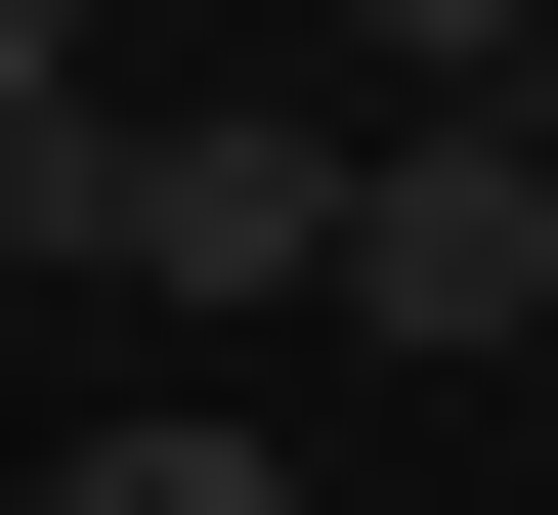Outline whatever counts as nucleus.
Listing matches in <instances>:
<instances>
[{"mask_svg": "<svg viewBox=\"0 0 558 515\" xmlns=\"http://www.w3.org/2000/svg\"><path fill=\"white\" fill-rule=\"evenodd\" d=\"M344 344H558V86L344 130Z\"/></svg>", "mask_w": 558, "mask_h": 515, "instance_id": "nucleus-2", "label": "nucleus"}, {"mask_svg": "<svg viewBox=\"0 0 558 515\" xmlns=\"http://www.w3.org/2000/svg\"><path fill=\"white\" fill-rule=\"evenodd\" d=\"M44 172H86V0H0V216H44Z\"/></svg>", "mask_w": 558, "mask_h": 515, "instance_id": "nucleus-5", "label": "nucleus"}, {"mask_svg": "<svg viewBox=\"0 0 558 515\" xmlns=\"http://www.w3.org/2000/svg\"><path fill=\"white\" fill-rule=\"evenodd\" d=\"M0 515H301V473H258V430L172 387V430H86V473H0Z\"/></svg>", "mask_w": 558, "mask_h": 515, "instance_id": "nucleus-3", "label": "nucleus"}, {"mask_svg": "<svg viewBox=\"0 0 558 515\" xmlns=\"http://www.w3.org/2000/svg\"><path fill=\"white\" fill-rule=\"evenodd\" d=\"M344 86L429 130V86H558V0H344Z\"/></svg>", "mask_w": 558, "mask_h": 515, "instance_id": "nucleus-4", "label": "nucleus"}, {"mask_svg": "<svg viewBox=\"0 0 558 515\" xmlns=\"http://www.w3.org/2000/svg\"><path fill=\"white\" fill-rule=\"evenodd\" d=\"M0 258H86V301H344V86H215V130H86Z\"/></svg>", "mask_w": 558, "mask_h": 515, "instance_id": "nucleus-1", "label": "nucleus"}]
</instances>
